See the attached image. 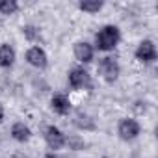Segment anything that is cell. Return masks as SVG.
Instances as JSON below:
<instances>
[{
	"label": "cell",
	"mask_w": 158,
	"mask_h": 158,
	"mask_svg": "<svg viewBox=\"0 0 158 158\" xmlns=\"http://www.w3.org/2000/svg\"><path fill=\"white\" fill-rule=\"evenodd\" d=\"M80 128H93V121L88 117V115H82V114H78L76 115V121H74Z\"/></svg>",
	"instance_id": "14"
},
{
	"label": "cell",
	"mask_w": 158,
	"mask_h": 158,
	"mask_svg": "<svg viewBox=\"0 0 158 158\" xmlns=\"http://www.w3.org/2000/svg\"><path fill=\"white\" fill-rule=\"evenodd\" d=\"M138 134H139V125H138V121H134V119H123V121L119 123V136H121L123 139L130 141V139L138 138Z\"/></svg>",
	"instance_id": "6"
},
{
	"label": "cell",
	"mask_w": 158,
	"mask_h": 158,
	"mask_svg": "<svg viewBox=\"0 0 158 158\" xmlns=\"http://www.w3.org/2000/svg\"><path fill=\"white\" fill-rule=\"evenodd\" d=\"M97 69H99V73L102 74V78H104L106 82H115L117 76H119V63L114 58H110V56L102 58L99 61Z\"/></svg>",
	"instance_id": "2"
},
{
	"label": "cell",
	"mask_w": 158,
	"mask_h": 158,
	"mask_svg": "<svg viewBox=\"0 0 158 158\" xmlns=\"http://www.w3.org/2000/svg\"><path fill=\"white\" fill-rule=\"evenodd\" d=\"M15 63V50L8 43L0 45V65L2 67H11Z\"/></svg>",
	"instance_id": "10"
},
{
	"label": "cell",
	"mask_w": 158,
	"mask_h": 158,
	"mask_svg": "<svg viewBox=\"0 0 158 158\" xmlns=\"http://www.w3.org/2000/svg\"><path fill=\"white\" fill-rule=\"evenodd\" d=\"M17 8H19V4L15 2V0H2V2H0V13H4V15L15 13Z\"/></svg>",
	"instance_id": "12"
},
{
	"label": "cell",
	"mask_w": 158,
	"mask_h": 158,
	"mask_svg": "<svg viewBox=\"0 0 158 158\" xmlns=\"http://www.w3.org/2000/svg\"><path fill=\"white\" fill-rule=\"evenodd\" d=\"M119 37H121V35H119V28L108 24V26H104V28L97 34V37H95L97 48H99V50H114V48L117 47V43H119Z\"/></svg>",
	"instance_id": "1"
},
{
	"label": "cell",
	"mask_w": 158,
	"mask_h": 158,
	"mask_svg": "<svg viewBox=\"0 0 158 158\" xmlns=\"http://www.w3.org/2000/svg\"><path fill=\"white\" fill-rule=\"evenodd\" d=\"M69 84L74 89H80V88L89 86V73L84 67H74V69H71V73H69Z\"/></svg>",
	"instance_id": "3"
},
{
	"label": "cell",
	"mask_w": 158,
	"mask_h": 158,
	"mask_svg": "<svg viewBox=\"0 0 158 158\" xmlns=\"http://www.w3.org/2000/svg\"><path fill=\"white\" fill-rule=\"evenodd\" d=\"M101 8H102V2H99V0H95V2H80V10L88 13H95Z\"/></svg>",
	"instance_id": "13"
},
{
	"label": "cell",
	"mask_w": 158,
	"mask_h": 158,
	"mask_svg": "<svg viewBox=\"0 0 158 158\" xmlns=\"http://www.w3.org/2000/svg\"><path fill=\"white\" fill-rule=\"evenodd\" d=\"M65 143H69L73 151H80V149L84 147V141L78 139V138H69V139H65Z\"/></svg>",
	"instance_id": "15"
},
{
	"label": "cell",
	"mask_w": 158,
	"mask_h": 158,
	"mask_svg": "<svg viewBox=\"0 0 158 158\" xmlns=\"http://www.w3.org/2000/svg\"><path fill=\"white\" fill-rule=\"evenodd\" d=\"M4 121V110H2V106H0V123Z\"/></svg>",
	"instance_id": "18"
},
{
	"label": "cell",
	"mask_w": 158,
	"mask_h": 158,
	"mask_svg": "<svg viewBox=\"0 0 158 158\" xmlns=\"http://www.w3.org/2000/svg\"><path fill=\"white\" fill-rule=\"evenodd\" d=\"M45 139H47L48 147L54 149V151L65 145V136H63V132H61L58 127H54V125H50V127L45 130Z\"/></svg>",
	"instance_id": "5"
},
{
	"label": "cell",
	"mask_w": 158,
	"mask_h": 158,
	"mask_svg": "<svg viewBox=\"0 0 158 158\" xmlns=\"http://www.w3.org/2000/svg\"><path fill=\"white\" fill-rule=\"evenodd\" d=\"M26 60L30 65L37 67V69H43L47 67V52L41 48V47H32L28 52H26Z\"/></svg>",
	"instance_id": "7"
},
{
	"label": "cell",
	"mask_w": 158,
	"mask_h": 158,
	"mask_svg": "<svg viewBox=\"0 0 158 158\" xmlns=\"http://www.w3.org/2000/svg\"><path fill=\"white\" fill-rule=\"evenodd\" d=\"M45 158H60V156L54 154V152H48V154H45Z\"/></svg>",
	"instance_id": "17"
},
{
	"label": "cell",
	"mask_w": 158,
	"mask_h": 158,
	"mask_svg": "<svg viewBox=\"0 0 158 158\" xmlns=\"http://www.w3.org/2000/svg\"><path fill=\"white\" fill-rule=\"evenodd\" d=\"M74 58L82 63H89L93 60V47L86 41H78L74 45Z\"/></svg>",
	"instance_id": "8"
},
{
	"label": "cell",
	"mask_w": 158,
	"mask_h": 158,
	"mask_svg": "<svg viewBox=\"0 0 158 158\" xmlns=\"http://www.w3.org/2000/svg\"><path fill=\"white\" fill-rule=\"evenodd\" d=\"M24 35H26L28 39H35V37L39 35V32H37V28H34V26H26V28H24Z\"/></svg>",
	"instance_id": "16"
},
{
	"label": "cell",
	"mask_w": 158,
	"mask_h": 158,
	"mask_svg": "<svg viewBox=\"0 0 158 158\" xmlns=\"http://www.w3.org/2000/svg\"><path fill=\"white\" fill-rule=\"evenodd\" d=\"M11 136H13L17 141H28L30 136H32V132H30V128H28L24 123H15V125L11 127Z\"/></svg>",
	"instance_id": "11"
},
{
	"label": "cell",
	"mask_w": 158,
	"mask_h": 158,
	"mask_svg": "<svg viewBox=\"0 0 158 158\" xmlns=\"http://www.w3.org/2000/svg\"><path fill=\"white\" fill-rule=\"evenodd\" d=\"M50 106H52V110H54L56 114H60V115H65V114H69V110H71L69 99H67L65 95H61V93H58V95L52 97Z\"/></svg>",
	"instance_id": "9"
},
{
	"label": "cell",
	"mask_w": 158,
	"mask_h": 158,
	"mask_svg": "<svg viewBox=\"0 0 158 158\" xmlns=\"http://www.w3.org/2000/svg\"><path fill=\"white\" fill-rule=\"evenodd\" d=\"M136 58H138L139 61H143V63L154 61V60H156V47H154V43L149 41V39L141 41L139 47L136 48Z\"/></svg>",
	"instance_id": "4"
}]
</instances>
